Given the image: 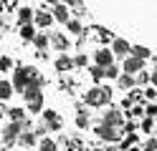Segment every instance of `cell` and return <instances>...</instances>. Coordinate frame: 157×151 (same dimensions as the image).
<instances>
[{
  "instance_id": "35",
  "label": "cell",
  "mask_w": 157,
  "mask_h": 151,
  "mask_svg": "<svg viewBox=\"0 0 157 151\" xmlns=\"http://www.w3.org/2000/svg\"><path fill=\"white\" fill-rule=\"evenodd\" d=\"M3 5H5V10H15L18 8V0H3Z\"/></svg>"
},
{
  "instance_id": "36",
  "label": "cell",
  "mask_w": 157,
  "mask_h": 151,
  "mask_svg": "<svg viewBox=\"0 0 157 151\" xmlns=\"http://www.w3.org/2000/svg\"><path fill=\"white\" fill-rule=\"evenodd\" d=\"M63 5H68V8H81V0H61Z\"/></svg>"
},
{
  "instance_id": "18",
  "label": "cell",
  "mask_w": 157,
  "mask_h": 151,
  "mask_svg": "<svg viewBox=\"0 0 157 151\" xmlns=\"http://www.w3.org/2000/svg\"><path fill=\"white\" fill-rule=\"evenodd\" d=\"M117 86H119L122 91L132 88V86H134V76H132V73H119V78H117Z\"/></svg>"
},
{
  "instance_id": "27",
  "label": "cell",
  "mask_w": 157,
  "mask_h": 151,
  "mask_svg": "<svg viewBox=\"0 0 157 151\" xmlns=\"http://www.w3.org/2000/svg\"><path fill=\"white\" fill-rule=\"evenodd\" d=\"M86 63H89V58H86V53H76V56H74V68H84Z\"/></svg>"
},
{
  "instance_id": "30",
  "label": "cell",
  "mask_w": 157,
  "mask_h": 151,
  "mask_svg": "<svg viewBox=\"0 0 157 151\" xmlns=\"http://www.w3.org/2000/svg\"><path fill=\"white\" fill-rule=\"evenodd\" d=\"M144 113L155 118V116H157V103H147V106H144Z\"/></svg>"
},
{
  "instance_id": "2",
  "label": "cell",
  "mask_w": 157,
  "mask_h": 151,
  "mask_svg": "<svg viewBox=\"0 0 157 151\" xmlns=\"http://www.w3.org/2000/svg\"><path fill=\"white\" fill-rule=\"evenodd\" d=\"M21 131H23V124H18V121H8V124H3V128H0V141H3L5 146H13V144H18Z\"/></svg>"
},
{
  "instance_id": "23",
  "label": "cell",
  "mask_w": 157,
  "mask_h": 151,
  "mask_svg": "<svg viewBox=\"0 0 157 151\" xmlns=\"http://www.w3.org/2000/svg\"><path fill=\"white\" fill-rule=\"evenodd\" d=\"M132 56H134V58H142V60H147L152 53H150V50H147L144 45H132Z\"/></svg>"
},
{
  "instance_id": "28",
  "label": "cell",
  "mask_w": 157,
  "mask_h": 151,
  "mask_svg": "<svg viewBox=\"0 0 157 151\" xmlns=\"http://www.w3.org/2000/svg\"><path fill=\"white\" fill-rule=\"evenodd\" d=\"M150 81V73L147 70H140V73H134V83H147Z\"/></svg>"
},
{
  "instance_id": "12",
  "label": "cell",
  "mask_w": 157,
  "mask_h": 151,
  "mask_svg": "<svg viewBox=\"0 0 157 151\" xmlns=\"http://www.w3.org/2000/svg\"><path fill=\"white\" fill-rule=\"evenodd\" d=\"M18 144L25 146V149H33V146L38 144V134H36V131H31V128H23L21 136H18Z\"/></svg>"
},
{
  "instance_id": "7",
  "label": "cell",
  "mask_w": 157,
  "mask_h": 151,
  "mask_svg": "<svg viewBox=\"0 0 157 151\" xmlns=\"http://www.w3.org/2000/svg\"><path fill=\"white\" fill-rule=\"evenodd\" d=\"M94 63H96V66H101V68L112 66V63H114V53H112V48H99V50H94Z\"/></svg>"
},
{
  "instance_id": "26",
  "label": "cell",
  "mask_w": 157,
  "mask_h": 151,
  "mask_svg": "<svg viewBox=\"0 0 157 151\" xmlns=\"http://www.w3.org/2000/svg\"><path fill=\"white\" fill-rule=\"evenodd\" d=\"M76 126H78V128H89V113H86V111H78V116H76Z\"/></svg>"
},
{
  "instance_id": "44",
  "label": "cell",
  "mask_w": 157,
  "mask_h": 151,
  "mask_svg": "<svg viewBox=\"0 0 157 151\" xmlns=\"http://www.w3.org/2000/svg\"><path fill=\"white\" fill-rule=\"evenodd\" d=\"M155 68H157V63H155Z\"/></svg>"
},
{
  "instance_id": "8",
  "label": "cell",
  "mask_w": 157,
  "mask_h": 151,
  "mask_svg": "<svg viewBox=\"0 0 157 151\" xmlns=\"http://www.w3.org/2000/svg\"><path fill=\"white\" fill-rule=\"evenodd\" d=\"M122 70H124V73H132V76H134V73H140V70H144V60H142V58H134V56H127Z\"/></svg>"
},
{
  "instance_id": "21",
  "label": "cell",
  "mask_w": 157,
  "mask_h": 151,
  "mask_svg": "<svg viewBox=\"0 0 157 151\" xmlns=\"http://www.w3.org/2000/svg\"><path fill=\"white\" fill-rule=\"evenodd\" d=\"M31 43H33L38 50H46V48H48V35H46V33H36V38L31 40Z\"/></svg>"
},
{
  "instance_id": "4",
  "label": "cell",
  "mask_w": 157,
  "mask_h": 151,
  "mask_svg": "<svg viewBox=\"0 0 157 151\" xmlns=\"http://www.w3.org/2000/svg\"><path fill=\"white\" fill-rule=\"evenodd\" d=\"M48 45L61 50V53H66V50L71 48V40H68L63 33H58V30H51V33H48Z\"/></svg>"
},
{
  "instance_id": "10",
  "label": "cell",
  "mask_w": 157,
  "mask_h": 151,
  "mask_svg": "<svg viewBox=\"0 0 157 151\" xmlns=\"http://www.w3.org/2000/svg\"><path fill=\"white\" fill-rule=\"evenodd\" d=\"M53 66L58 73H68V70H74V58L68 53H58V58L53 60Z\"/></svg>"
},
{
  "instance_id": "37",
  "label": "cell",
  "mask_w": 157,
  "mask_h": 151,
  "mask_svg": "<svg viewBox=\"0 0 157 151\" xmlns=\"http://www.w3.org/2000/svg\"><path fill=\"white\" fill-rule=\"evenodd\" d=\"M144 96H147V98H150V101H155V98H157V91H155V88L150 86V88H147V91H144Z\"/></svg>"
},
{
  "instance_id": "14",
  "label": "cell",
  "mask_w": 157,
  "mask_h": 151,
  "mask_svg": "<svg viewBox=\"0 0 157 151\" xmlns=\"http://www.w3.org/2000/svg\"><path fill=\"white\" fill-rule=\"evenodd\" d=\"M13 96H15L13 83H10V81H5V78H0V101L5 103V101H10Z\"/></svg>"
},
{
  "instance_id": "29",
  "label": "cell",
  "mask_w": 157,
  "mask_h": 151,
  "mask_svg": "<svg viewBox=\"0 0 157 151\" xmlns=\"http://www.w3.org/2000/svg\"><path fill=\"white\" fill-rule=\"evenodd\" d=\"M99 40H104V43H112L114 38H112V33H109V30H101V28H99Z\"/></svg>"
},
{
  "instance_id": "5",
  "label": "cell",
  "mask_w": 157,
  "mask_h": 151,
  "mask_svg": "<svg viewBox=\"0 0 157 151\" xmlns=\"http://www.w3.org/2000/svg\"><path fill=\"white\" fill-rule=\"evenodd\" d=\"M101 124H106V126H117V128H122L124 126V113L119 108H106L104 111V118H101Z\"/></svg>"
},
{
  "instance_id": "33",
  "label": "cell",
  "mask_w": 157,
  "mask_h": 151,
  "mask_svg": "<svg viewBox=\"0 0 157 151\" xmlns=\"http://www.w3.org/2000/svg\"><path fill=\"white\" fill-rule=\"evenodd\" d=\"M144 113V108L140 106V103H137V106H132V111H129V116H142Z\"/></svg>"
},
{
  "instance_id": "17",
  "label": "cell",
  "mask_w": 157,
  "mask_h": 151,
  "mask_svg": "<svg viewBox=\"0 0 157 151\" xmlns=\"http://www.w3.org/2000/svg\"><path fill=\"white\" fill-rule=\"evenodd\" d=\"M18 33H21V38H23V40H33L38 30H36V25H33V23H23Z\"/></svg>"
},
{
  "instance_id": "19",
  "label": "cell",
  "mask_w": 157,
  "mask_h": 151,
  "mask_svg": "<svg viewBox=\"0 0 157 151\" xmlns=\"http://www.w3.org/2000/svg\"><path fill=\"white\" fill-rule=\"evenodd\" d=\"M66 30H68L71 35H81V33H84V25H81V20H68V23H66Z\"/></svg>"
},
{
  "instance_id": "25",
  "label": "cell",
  "mask_w": 157,
  "mask_h": 151,
  "mask_svg": "<svg viewBox=\"0 0 157 151\" xmlns=\"http://www.w3.org/2000/svg\"><path fill=\"white\" fill-rule=\"evenodd\" d=\"M104 78H109V81H117V78H119V68H117L114 63H112V66H106V68H104Z\"/></svg>"
},
{
  "instance_id": "11",
  "label": "cell",
  "mask_w": 157,
  "mask_h": 151,
  "mask_svg": "<svg viewBox=\"0 0 157 151\" xmlns=\"http://www.w3.org/2000/svg\"><path fill=\"white\" fill-rule=\"evenodd\" d=\"M51 13H53V20H58V23H68L71 20V8L63 5V3H56L51 8Z\"/></svg>"
},
{
  "instance_id": "38",
  "label": "cell",
  "mask_w": 157,
  "mask_h": 151,
  "mask_svg": "<svg viewBox=\"0 0 157 151\" xmlns=\"http://www.w3.org/2000/svg\"><path fill=\"white\" fill-rule=\"evenodd\" d=\"M150 83H152V86L157 88V68H155V70H152V73H150Z\"/></svg>"
},
{
  "instance_id": "3",
  "label": "cell",
  "mask_w": 157,
  "mask_h": 151,
  "mask_svg": "<svg viewBox=\"0 0 157 151\" xmlns=\"http://www.w3.org/2000/svg\"><path fill=\"white\" fill-rule=\"evenodd\" d=\"M94 131H96V136H99L101 141H112V144H114V141H119L122 134H124L122 128H117V126H106V124H99Z\"/></svg>"
},
{
  "instance_id": "13",
  "label": "cell",
  "mask_w": 157,
  "mask_h": 151,
  "mask_svg": "<svg viewBox=\"0 0 157 151\" xmlns=\"http://www.w3.org/2000/svg\"><path fill=\"white\" fill-rule=\"evenodd\" d=\"M15 15H18V25H23V23H33L36 10H33V8H28V5H21V8H15Z\"/></svg>"
},
{
  "instance_id": "32",
  "label": "cell",
  "mask_w": 157,
  "mask_h": 151,
  "mask_svg": "<svg viewBox=\"0 0 157 151\" xmlns=\"http://www.w3.org/2000/svg\"><path fill=\"white\" fill-rule=\"evenodd\" d=\"M144 151H157V138H150L144 144Z\"/></svg>"
},
{
  "instance_id": "9",
  "label": "cell",
  "mask_w": 157,
  "mask_h": 151,
  "mask_svg": "<svg viewBox=\"0 0 157 151\" xmlns=\"http://www.w3.org/2000/svg\"><path fill=\"white\" fill-rule=\"evenodd\" d=\"M112 53H114V58H127L132 53V45L127 40H122V38H114L112 40Z\"/></svg>"
},
{
  "instance_id": "43",
  "label": "cell",
  "mask_w": 157,
  "mask_h": 151,
  "mask_svg": "<svg viewBox=\"0 0 157 151\" xmlns=\"http://www.w3.org/2000/svg\"><path fill=\"white\" fill-rule=\"evenodd\" d=\"M33 151H41V149H33Z\"/></svg>"
},
{
  "instance_id": "42",
  "label": "cell",
  "mask_w": 157,
  "mask_h": 151,
  "mask_svg": "<svg viewBox=\"0 0 157 151\" xmlns=\"http://www.w3.org/2000/svg\"><path fill=\"white\" fill-rule=\"evenodd\" d=\"M106 151H119V149H114V146H112V149H106Z\"/></svg>"
},
{
  "instance_id": "20",
  "label": "cell",
  "mask_w": 157,
  "mask_h": 151,
  "mask_svg": "<svg viewBox=\"0 0 157 151\" xmlns=\"http://www.w3.org/2000/svg\"><path fill=\"white\" fill-rule=\"evenodd\" d=\"M13 68H15V63H13L10 56H0V76L8 73V70H13Z\"/></svg>"
},
{
  "instance_id": "31",
  "label": "cell",
  "mask_w": 157,
  "mask_h": 151,
  "mask_svg": "<svg viewBox=\"0 0 157 151\" xmlns=\"http://www.w3.org/2000/svg\"><path fill=\"white\" fill-rule=\"evenodd\" d=\"M122 128H124V134H134V128H137V124H134V121H127V124H124Z\"/></svg>"
},
{
  "instance_id": "22",
  "label": "cell",
  "mask_w": 157,
  "mask_h": 151,
  "mask_svg": "<svg viewBox=\"0 0 157 151\" xmlns=\"http://www.w3.org/2000/svg\"><path fill=\"white\" fill-rule=\"evenodd\" d=\"M38 149H41V151H58V144H56L53 138L43 136V138H41V144H38Z\"/></svg>"
},
{
  "instance_id": "34",
  "label": "cell",
  "mask_w": 157,
  "mask_h": 151,
  "mask_svg": "<svg viewBox=\"0 0 157 151\" xmlns=\"http://www.w3.org/2000/svg\"><path fill=\"white\" fill-rule=\"evenodd\" d=\"M142 131H152V116H147L142 121Z\"/></svg>"
},
{
  "instance_id": "1",
  "label": "cell",
  "mask_w": 157,
  "mask_h": 151,
  "mask_svg": "<svg viewBox=\"0 0 157 151\" xmlns=\"http://www.w3.org/2000/svg\"><path fill=\"white\" fill-rule=\"evenodd\" d=\"M109 101H112V88L109 86H94V88H89L84 93V103L86 106H94V108L106 106Z\"/></svg>"
},
{
  "instance_id": "41",
  "label": "cell",
  "mask_w": 157,
  "mask_h": 151,
  "mask_svg": "<svg viewBox=\"0 0 157 151\" xmlns=\"http://www.w3.org/2000/svg\"><path fill=\"white\" fill-rule=\"evenodd\" d=\"M5 13V5H3V0H0V15H3Z\"/></svg>"
},
{
  "instance_id": "24",
  "label": "cell",
  "mask_w": 157,
  "mask_h": 151,
  "mask_svg": "<svg viewBox=\"0 0 157 151\" xmlns=\"http://www.w3.org/2000/svg\"><path fill=\"white\" fill-rule=\"evenodd\" d=\"M89 76H91V81H96V83H99V81L104 78V68H101V66H96V63H94V66L89 68Z\"/></svg>"
},
{
  "instance_id": "16",
  "label": "cell",
  "mask_w": 157,
  "mask_h": 151,
  "mask_svg": "<svg viewBox=\"0 0 157 151\" xmlns=\"http://www.w3.org/2000/svg\"><path fill=\"white\" fill-rule=\"evenodd\" d=\"M8 118H10V121H18V124H23V121L28 118V113H25V108L13 106V108H8Z\"/></svg>"
},
{
  "instance_id": "15",
  "label": "cell",
  "mask_w": 157,
  "mask_h": 151,
  "mask_svg": "<svg viewBox=\"0 0 157 151\" xmlns=\"http://www.w3.org/2000/svg\"><path fill=\"white\" fill-rule=\"evenodd\" d=\"M25 111L28 113H41L43 111V96H36L31 101H25Z\"/></svg>"
},
{
  "instance_id": "40",
  "label": "cell",
  "mask_w": 157,
  "mask_h": 151,
  "mask_svg": "<svg viewBox=\"0 0 157 151\" xmlns=\"http://www.w3.org/2000/svg\"><path fill=\"white\" fill-rule=\"evenodd\" d=\"M56 3H61V0H46V5H51V8H53Z\"/></svg>"
},
{
  "instance_id": "39",
  "label": "cell",
  "mask_w": 157,
  "mask_h": 151,
  "mask_svg": "<svg viewBox=\"0 0 157 151\" xmlns=\"http://www.w3.org/2000/svg\"><path fill=\"white\" fill-rule=\"evenodd\" d=\"M5 113H8V108H5V106H3V101H0V118H3V116H5Z\"/></svg>"
},
{
  "instance_id": "6",
  "label": "cell",
  "mask_w": 157,
  "mask_h": 151,
  "mask_svg": "<svg viewBox=\"0 0 157 151\" xmlns=\"http://www.w3.org/2000/svg\"><path fill=\"white\" fill-rule=\"evenodd\" d=\"M56 23L53 20V13L48 8H43V10H36V15H33V25L36 28H51Z\"/></svg>"
}]
</instances>
